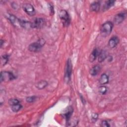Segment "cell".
Returning a JSON list of instances; mask_svg holds the SVG:
<instances>
[{"label": "cell", "mask_w": 127, "mask_h": 127, "mask_svg": "<svg viewBox=\"0 0 127 127\" xmlns=\"http://www.w3.org/2000/svg\"><path fill=\"white\" fill-rule=\"evenodd\" d=\"M59 17L64 27H68L70 23L69 15L66 10L62 9L59 12Z\"/></svg>", "instance_id": "3957f363"}, {"label": "cell", "mask_w": 127, "mask_h": 127, "mask_svg": "<svg viewBox=\"0 0 127 127\" xmlns=\"http://www.w3.org/2000/svg\"><path fill=\"white\" fill-rule=\"evenodd\" d=\"M91 118H92V120H93L94 122L96 121L97 120L98 118V114H97V113H93L92 114Z\"/></svg>", "instance_id": "4316f807"}, {"label": "cell", "mask_w": 127, "mask_h": 127, "mask_svg": "<svg viewBox=\"0 0 127 127\" xmlns=\"http://www.w3.org/2000/svg\"><path fill=\"white\" fill-rule=\"evenodd\" d=\"M10 107H11V110L13 112H18L22 108V106L20 103H18V104H15V105H12Z\"/></svg>", "instance_id": "ffe728a7"}, {"label": "cell", "mask_w": 127, "mask_h": 127, "mask_svg": "<svg viewBox=\"0 0 127 127\" xmlns=\"http://www.w3.org/2000/svg\"><path fill=\"white\" fill-rule=\"evenodd\" d=\"M20 102L19 101L16 99V98H12V99H10L8 101V103H9V105L11 106L13 105H15V104H18V103H19Z\"/></svg>", "instance_id": "603a6c76"}, {"label": "cell", "mask_w": 127, "mask_h": 127, "mask_svg": "<svg viewBox=\"0 0 127 127\" xmlns=\"http://www.w3.org/2000/svg\"><path fill=\"white\" fill-rule=\"evenodd\" d=\"M115 2V1L114 0H109L105 1V4H104L103 8V9H104V11L107 10L108 9H109L111 7L113 6L114 5Z\"/></svg>", "instance_id": "d6986e66"}, {"label": "cell", "mask_w": 127, "mask_h": 127, "mask_svg": "<svg viewBox=\"0 0 127 127\" xmlns=\"http://www.w3.org/2000/svg\"><path fill=\"white\" fill-rule=\"evenodd\" d=\"M22 8L26 13L30 16H34L36 14L35 8L32 4L29 3H24L22 5Z\"/></svg>", "instance_id": "52a82bcc"}, {"label": "cell", "mask_w": 127, "mask_h": 127, "mask_svg": "<svg viewBox=\"0 0 127 127\" xmlns=\"http://www.w3.org/2000/svg\"><path fill=\"white\" fill-rule=\"evenodd\" d=\"M48 85V83L47 81L44 80H41L37 83L36 85V87L39 90H42L45 88Z\"/></svg>", "instance_id": "e0dca14e"}, {"label": "cell", "mask_w": 127, "mask_h": 127, "mask_svg": "<svg viewBox=\"0 0 127 127\" xmlns=\"http://www.w3.org/2000/svg\"><path fill=\"white\" fill-rule=\"evenodd\" d=\"M33 28L41 29L46 24L45 20L43 18H36L32 22Z\"/></svg>", "instance_id": "ba28073f"}, {"label": "cell", "mask_w": 127, "mask_h": 127, "mask_svg": "<svg viewBox=\"0 0 127 127\" xmlns=\"http://www.w3.org/2000/svg\"><path fill=\"white\" fill-rule=\"evenodd\" d=\"M16 78L15 75L10 71H2L0 72V82L2 81L8 82L12 81Z\"/></svg>", "instance_id": "277c9868"}, {"label": "cell", "mask_w": 127, "mask_h": 127, "mask_svg": "<svg viewBox=\"0 0 127 127\" xmlns=\"http://www.w3.org/2000/svg\"><path fill=\"white\" fill-rule=\"evenodd\" d=\"M119 42V38L116 36H114L112 37H111L109 40L108 46L110 48H114L117 46Z\"/></svg>", "instance_id": "30bf717a"}, {"label": "cell", "mask_w": 127, "mask_h": 127, "mask_svg": "<svg viewBox=\"0 0 127 127\" xmlns=\"http://www.w3.org/2000/svg\"><path fill=\"white\" fill-rule=\"evenodd\" d=\"M114 24L110 21H108L103 23L100 28V33L103 37L109 36L112 32Z\"/></svg>", "instance_id": "7a4b0ae2"}, {"label": "cell", "mask_w": 127, "mask_h": 127, "mask_svg": "<svg viewBox=\"0 0 127 127\" xmlns=\"http://www.w3.org/2000/svg\"><path fill=\"white\" fill-rule=\"evenodd\" d=\"M65 111L64 113V116L65 117L66 120L68 121L73 113V109L71 107H68L65 109Z\"/></svg>", "instance_id": "9a60e30c"}, {"label": "cell", "mask_w": 127, "mask_h": 127, "mask_svg": "<svg viewBox=\"0 0 127 127\" xmlns=\"http://www.w3.org/2000/svg\"><path fill=\"white\" fill-rule=\"evenodd\" d=\"M49 11L50 15H53L54 14V8L53 5L52 3H49Z\"/></svg>", "instance_id": "d4e9b609"}, {"label": "cell", "mask_w": 127, "mask_h": 127, "mask_svg": "<svg viewBox=\"0 0 127 127\" xmlns=\"http://www.w3.org/2000/svg\"><path fill=\"white\" fill-rule=\"evenodd\" d=\"M98 62L99 63H102L105 61V60L108 57V54L107 51L102 50L98 53Z\"/></svg>", "instance_id": "5bb4252c"}, {"label": "cell", "mask_w": 127, "mask_h": 127, "mask_svg": "<svg viewBox=\"0 0 127 127\" xmlns=\"http://www.w3.org/2000/svg\"><path fill=\"white\" fill-rule=\"evenodd\" d=\"M127 16L126 12H121L116 14L114 18V23L119 24L123 22Z\"/></svg>", "instance_id": "9c48e42d"}, {"label": "cell", "mask_w": 127, "mask_h": 127, "mask_svg": "<svg viewBox=\"0 0 127 127\" xmlns=\"http://www.w3.org/2000/svg\"><path fill=\"white\" fill-rule=\"evenodd\" d=\"M109 78L106 73H103L99 79V82L101 85H105L109 82Z\"/></svg>", "instance_id": "7c38bea8"}, {"label": "cell", "mask_w": 127, "mask_h": 127, "mask_svg": "<svg viewBox=\"0 0 127 127\" xmlns=\"http://www.w3.org/2000/svg\"><path fill=\"white\" fill-rule=\"evenodd\" d=\"M100 7V3L99 1H94L90 4V9L91 11L94 12H98Z\"/></svg>", "instance_id": "2e32d148"}, {"label": "cell", "mask_w": 127, "mask_h": 127, "mask_svg": "<svg viewBox=\"0 0 127 127\" xmlns=\"http://www.w3.org/2000/svg\"><path fill=\"white\" fill-rule=\"evenodd\" d=\"M101 127H110V125L108 123V122L106 120H103L101 123Z\"/></svg>", "instance_id": "484cf974"}, {"label": "cell", "mask_w": 127, "mask_h": 127, "mask_svg": "<svg viewBox=\"0 0 127 127\" xmlns=\"http://www.w3.org/2000/svg\"><path fill=\"white\" fill-rule=\"evenodd\" d=\"M101 70L100 65L97 64L93 66L89 70V73L92 76L97 75Z\"/></svg>", "instance_id": "4fadbf2b"}, {"label": "cell", "mask_w": 127, "mask_h": 127, "mask_svg": "<svg viewBox=\"0 0 127 127\" xmlns=\"http://www.w3.org/2000/svg\"><path fill=\"white\" fill-rule=\"evenodd\" d=\"M80 98H81V101H82V103H85V100L84 99L83 97L81 96V95H80Z\"/></svg>", "instance_id": "83f0119b"}, {"label": "cell", "mask_w": 127, "mask_h": 127, "mask_svg": "<svg viewBox=\"0 0 127 127\" xmlns=\"http://www.w3.org/2000/svg\"><path fill=\"white\" fill-rule=\"evenodd\" d=\"M108 59V61L109 62H111L112 61V60H113V58L111 56H109Z\"/></svg>", "instance_id": "f1b7e54d"}, {"label": "cell", "mask_w": 127, "mask_h": 127, "mask_svg": "<svg viewBox=\"0 0 127 127\" xmlns=\"http://www.w3.org/2000/svg\"><path fill=\"white\" fill-rule=\"evenodd\" d=\"M3 43H4V41H3L2 39H1L0 40V47H2V46Z\"/></svg>", "instance_id": "f546056e"}, {"label": "cell", "mask_w": 127, "mask_h": 127, "mask_svg": "<svg viewBox=\"0 0 127 127\" xmlns=\"http://www.w3.org/2000/svg\"><path fill=\"white\" fill-rule=\"evenodd\" d=\"M9 59V55L8 54H5L1 57V63L3 65H5L8 62Z\"/></svg>", "instance_id": "44dd1931"}, {"label": "cell", "mask_w": 127, "mask_h": 127, "mask_svg": "<svg viewBox=\"0 0 127 127\" xmlns=\"http://www.w3.org/2000/svg\"><path fill=\"white\" fill-rule=\"evenodd\" d=\"M37 98V97L35 96H29V97H26V101L28 103H33L36 101Z\"/></svg>", "instance_id": "cb8c5ba5"}, {"label": "cell", "mask_w": 127, "mask_h": 127, "mask_svg": "<svg viewBox=\"0 0 127 127\" xmlns=\"http://www.w3.org/2000/svg\"><path fill=\"white\" fill-rule=\"evenodd\" d=\"M98 51L97 50V49H94L92 52H91V53L90 54V56H89V60L90 62L92 63L93 62H94L97 57H98Z\"/></svg>", "instance_id": "ac0fdd59"}, {"label": "cell", "mask_w": 127, "mask_h": 127, "mask_svg": "<svg viewBox=\"0 0 127 127\" xmlns=\"http://www.w3.org/2000/svg\"><path fill=\"white\" fill-rule=\"evenodd\" d=\"M72 73V63L70 59H68L67 60L66 64L65 69V74H64V79L68 82L70 80L71 74Z\"/></svg>", "instance_id": "5b68a950"}, {"label": "cell", "mask_w": 127, "mask_h": 127, "mask_svg": "<svg viewBox=\"0 0 127 127\" xmlns=\"http://www.w3.org/2000/svg\"><path fill=\"white\" fill-rule=\"evenodd\" d=\"M21 27L26 30H29L33 28L32 22L24 20H21Z\"/></svg>", "instance_id": "8fae6325"}, {"label": "cell", "mask_w": 127, "mask_h": 127, "mask_svg": "<svg viewBox=\"0 0 127 127\" xmlns=\"http://www.w3.org/2000/svg\"><path fill=\"white\" fill-rule=\"evenodd\" d=\"M46 41L43 38L39 39L36 42L31 43L28 47L29 51L33 53H37L40 52L42 47L45 45Z\"/></svg>", "instance_id": "6da1fadb"}, {"label": "cell", "mask_w": 127, "mask_h": 127, "mask_svg": "<svg viewBox=\"0 0 127 127\" xmlns=\"http://www.w3.org/2000/svg\"><path fill=\"white\" fill-rule=\"evenodd\" d=\"M7 19L15 27H21V19L18 18L13 14L8 13L6 15Z\"/></svg>", "instance_id": "8992f818"}, {"label": "cell", "mask_w": 127, "mask_h": 127, "mask_svg": "<svg viewBox=\"0 0 127 127\" xmlns=\"http://www.w3.org/2000/svg\"><path fill=\"white\" fill-rule=\"evenodd\" d=\"M98 91H99V93H100L101 94L104 95L107 92V88L104 85H101V86H100L99 87Z\"/></svg>", "instance_id": "7402d4cb"}]
</instances>
